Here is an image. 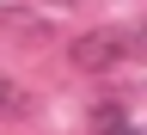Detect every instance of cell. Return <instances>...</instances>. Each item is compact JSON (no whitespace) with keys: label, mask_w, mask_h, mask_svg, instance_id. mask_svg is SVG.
Instances as JSON below:
<instances>
[{"label":"cell","mask_w":147,"mask_h":135,"mask_svg":"<svg viewBox=\"0 0 147 135\" xmlns=\"http://www.w3.org/2000/svg\"><path fill=\"white\" fill-rule=\"evenodd\" d=\"M135 49H141V37H135V31H123V25H104V31H86L80 43H74V68H86V74H104V68H123Z\"/></svg>","instance_id":"1"},{"label":"cell","mask_w":147,"mask_h":135,"mask_svg":"<svg viewBox=\"0 0 147 135\" xmlns=\"http://www.w3.org/2000/svg\"><path fill=\"white\" fill-rule=\"evenodd\" d=\"M25 111H31V92L12 86V80H0V117H25Z\"/></svg>","instance_id":"2"},{"label":"cell","mask_w":147,"mask_h":135,"mask_svg":"<svg viewBox=\"0 0 147 135\" xmlns=\"http://www.w3.org/2000/svg\"><path fill=\"white\" fill-rule=\"evenodd\" d=\"M92 129H98V135H129V117H123V104H98Z\"/></svg>","instance_id":"3"}]
</instances>
